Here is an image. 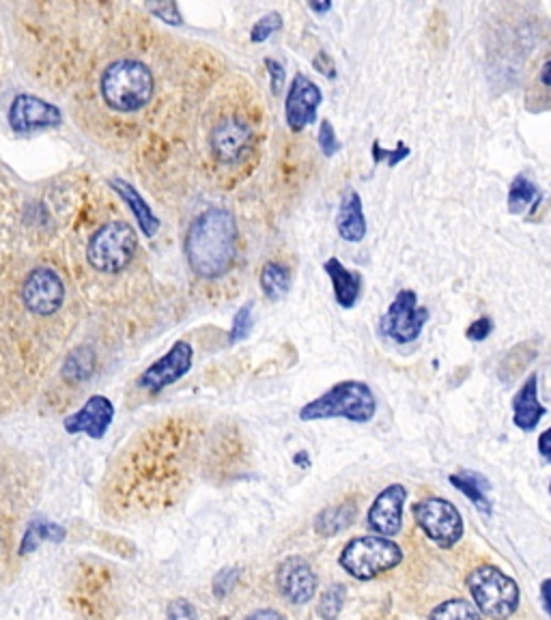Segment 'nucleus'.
<instances>
[{
  "instance_id": "nucleus-1",
  "label": "nucleus",
  "mask_w": 551,
  "mask_h": 620,
  "mask_svg": "<svg viewBox=\"0 0 551 620\" xmlns=\"http://www.w3.org/2000/svg\"><path fill=\"white\" fill-rule=\"evenodd\" d=\"M203 431L175 416L140 434L114 463L106 483V511L119 520L158 515L175 507L198 467Z\"/></svg>"
},
{
  "instance_id": "nucleus-2",
  "label": "nucleus",
  "mask_w": 551,
  "mask_h": 620,
  "mask_svg": "<svg viewBox=\"0 0 551 620\" xmlns=\"http://www.w3.org/2000/svg\"><path fill=\"white\" fill-rule=\"evenodd\" d=\"M240 251V227L224 207L198 214L185 235V259L203 280H216L231 271Z\"/></svg>"
},
{
  "instance_id": "nucleus-3",
  "label": "nucleus",
  "mask_w": 551,
  "mask_h": 620,
  "mask_svg": "<svg viewBox=\"0 0 551 620\" xmlns=\"http://www.w3.org/2000/svg\"><path fill=\"white\" fill-rule=\"evenodd\" d=\"M156 93L154 72L134 59L112 61L99 78V95L103 104L121 114L145 108Z\"/></svg>"
},
{
  "instance_id": "nucleus-4",
  "label": "nucleus",
  "mask_w": 551,
  "mask_h": 620,
  "mask_svg": "<svg viewBox=\"0 0 551 620\" xmlns=\"http://www.w3.org/2000/svg\"><path fill=\"white\" fill-rule=\"evenodd\" d=\"M377 414V397L365 381L347 379L332 386L321 397L299 410V421H332L345 418L356 425H367Z\"/></svg>"
},
{
  "instance_id": "nucleus-5",
  "label": "nucleus",
  "mask_w": 551,
  "mask_h": 620,
  "mask_svg": "<svg viewBox=\"0 0 551 620\" xmlns=\"http://www.w3.org/2000/svg\"><path fill=\"white\" fill-rule=\"evenodd\" d=\"M467 591L476 610L493 620L513 617L519 608V586L498 567L482 564L467 575Z\"/></svg>"
},
{
  "instance_id": "nucleus-6",
  "label": "nucleus",
  "mask_w": 551,
  "mask_h": 620,
  "mask_svg": "<svg viewBox=\"0 0 551 620\" xmlns=\"http://www.w3.org/2000/svg\"><path fill=\"white\" fill-rule=\"evenodd\" d=\"M138 253V233L132 224L114 220L99 227L87 244V262L99 273H121Z\"/></svg>"
},
{
  "instance_id": "nucleus-7",
  "label": "nucleus",
  "mask_w": 551,
  "mask_h": 620,
  "mask_svg": "<svg viewBox=\"0 0 551 620\" xmlns=\"http://www.w3.org/2000/svg\"><path fill=\"white\" fill-rule=\"evenodd\" d=\"M403 560V549L388 536H360L345 545L339 564L356 580H375L377 575L396 569Z\"/></svg>"
},
{
  "instance_id": "nucleus-8",
  "label": "nucleus",
  "mask_w": 551,
  "mask_h": 620,
  "mask_svg": "<svg viewBox=\"0 0 551 620\" xmlns=\"http://www.w3.org/2000/svg\"><path fill=\"white\" fill-rule=\"evenodd\" d=\"M68 297L63 278L52 267H33L20 282V302L28 317L48 319L57 315Z\"/></svg>"
},
{
  "instance_id": "nucleus-9",
  "label": "nucleus",
  "mask_w": 551,
  "mask_h": 620,
  "mask_svg": "<svg viewBox=\"0 0 551 620\" xmlns=\"http://www.w3.org/2000/svg\"><path fill=\"white\" fill-rule=\"evenodd\" d=\"M431 319L429 308L418 304V295L412 289H401L385 315L379 321L383 337L399 345H409L420 339L427 321Z\"/></svg>"
},
{
  "instance_id": "nucleus-10",
  "label": "nucleus",
  "mask_w": 551,
  "mask_h": 620,
  "mask_svg": "<svg viewBox=\"0 0 551 620\" xmlns=\"http://www.w3.org/2000/svg\"><path fill=\"white\" fill-rule=\"evenodd\" d=\"M412 515L425 534L440 547H453L463 536L460 509L444 498H425L412 507Z\"/></svg>"
},
{
  "instance_id": "nucleus-11",
  "label": "nucleus",
  "mask_w": 551,
  "mask_h": 620,
  "mask_svg": "<svg viewBox=\"0 0 551 620\" xmlns=\"http://www.w3.org/2000/svg\"><path fill=\"white\" fill-rule=\"evenodd\" d=\"M192 362H194L192 345L187 341H177L167 354L158 357L140 373L138 388L149 394H160L162 390L177 384L189 373Z\"/></svg>"
},
{
  "instance_id": "nucleus-12",
  "label": "nucleus",
  "mask_w": 551,
  "mask_h": 620,
  "mask_svg": "<svg viewBox=\"0 0 551 620\" xmlns=\"http://www.w3.org/2000/svg\"><path fill=\"white\" fill-rule=\"evenodd\" d=\"M253 127L237 117L218 121L209 134V147L213 156L224 165H240L253 151Z\"/></svg>"
},
{
  "instance_id": "nucleus-13",
  "label": "nucleus",
  "mask_w": 551,
  "mask_h": 620,
  "mask_svg": "<svg viewBox=\"0 0 551 620\" xmlns=\"http://www.w3.org/2000/svg\"><path fill=\"white\" fill-rule=\"evenodd\" d=\"M63 112L59 106L37 97V95H17L9 106V125L17 134H28L37 130H50L61 125Z\"/></svg>"
},
{
  "instance_id": "nucleus-14",
  "label": "nucleus",
  "mask_w": 551,
  "mask_h": 620,
  "mask_svg": "<svg viewBox=\"0 0 551 620\" xmlns=\"http://www.w3.org/2000/svg\"><path fill=\"white\" fill-rule=\"evenodd\" d=\"M321 101H323V93L319 89V85H315L304 74H297L289 87L286 101H284L286 125L293 132H302L308 125H313L317 121Z\"/></svg>"
},
{
  "instance_id": "nucleus-15",
  "label": "nucleus",
  "mask_w": 551,
  "mask_h": 620,
  "mask_svg": "<svg viewBox=\"0 0 551 620\" xmlns=\"http://www.w3.org/2000/svg\"><path fill=\"white\" fill-rule=\"evenodd\" d=\"M276 584L282 597L295 606L308 604L317 593V575L310 562L302 556H289L280 562L276 571Z\"/></svg>"
},
{
  "instance_id": "nucleus-16",
  "label": "nucleus",
  "mask_w": 551,
  "mask_h": 620,
  "mask_svg": "<svg viewBox=\"0 0 551 620\" xmlns=\"http://www.w3.org/2000/svg\"><path fill=\"white\" fill-rule=\"evenodd\" d=\"M407 500V489L399 483L388 485L379 496L372 500L368 509V528L381 536H394L403 526V507Z\"/></svg>"
},
{
  "instance_id": "nucleus-17",
  "label": "nucleus",
  "mask_w": 551,
  "mask_h": 620,
  "mask_svg": "<svg viewBox=\"0 0 551 620\" xmlns=\"http://www.w3.org/2000/svg\"><path fill=\"white\" fill-rule=\"evenodd\" d=\"M114 421V405L103 394H93L91 399L63 423L65 431L72 436L85 434L91 440H101Z\"/></svg>"
},
{
  "instance_id": "nucleus-18",
  "label": "nucleus",
  "mask_w": 551,
  "mask_h": 620,
  "mask_svg": "<svg viewBox=\"0 0 551 620\" xmlns=\"http://www.w3.org/2000/svg\"><path fill=\"white\" fill-rule=\"evenodd\" d=\"M546 414L548 408L539 399V375L532 373L528 375V379L522 384V388L513 399V423L517 429L532 434L541 425Z\"/></svg>"
},
{
  "instance_id": "nucleus-19",
  "label": "nucleus",
  "mask_w": 551,
  "mask_h": 620,
  "mask_svg": "<svg viewBox=\"0 0 551 620\" xmlns=\"http://www.w3.org/2000/svg\"><path fill=\"white\" fill-rule=\"evenodd\" d=\"M367 216L356 190H347L336 211V233L347 244H360L367 238Z\"/></svg>"
},
{
  "instance_id": "nucleus-20",
  "label": "nucleus",
  "mask_w": 551,
  "mask_h": 620,
  "mask_svg": "<svg viewBox=\"0 0 551 620\" xmlns=\"http://www.w3.org/2000/svg\"><path fill=\"white\" fill-rule=\"evenodd\" d=\"M323 269L332 282L336 304L345 311H352L360 302V295H363V287H365L363 273L343 266L336 257H330L323 264Z\"/></svg>"
},
{
  "instance_id": "nucleus-21",
  "label": "nucleus",
  "mask_w": 551,
  "mask_h": 620,
  "mask_svg": "<svg viewBox=\"0 0 551 620\" xmlns=\"http://www.w3.org/2000/svg\"><path fill=\"white\" fill-rule=\"evenodd\" d=\"M112 190L121 196V200L130 207L132 216L138 222V229L143 231L145 238H156L160 231V218L156 216V211L151 209V205L145 200V196L125 179H110Z\"/></svg>"
},
{
  "instance_id": "nucleus-22",
  "label": "nucleus",
  "mask_w": 551,
  "mask_h": 620,
  "mask_svg": "<svg viewBox=\"0 0 551 620\" xmlns=\"http://www.w3.org/2000/svg\"><path fill=\"white\" fill-rule=\"evenodd\" d=\"M356 518H358V502L356 500H343L339 504L323 509L315 518L313 528L319 536H336V534L352 528Z\"/></svg>"
},
{
  "instance_id": "nucleus-23",
  "label": "nucleus",
  "mask_w": 551,
  "mask_h": 620,
  "mask_svg": "<svg viewBox=\"0 0 551 620\" xmlns=\"http://www.w3.org/2000/svg\"><path fill=\"white\" fill-rule=\"evenodd\" d=\"M449 481L480 513L491 515V500H489L491 483L482 474L472 470H461L457 474H451Z\"/></svg>"
},
{
  "instance_id": "nucleus-24",
  "label": "nucleus",
  "mask_w": 551,
  "mask_h": 620,
  "mask_svg": "<svg viewBox=\"0 0 551 620\" xmlns=\"http://www.w3.org/2000/svg\"><path fill=\"white\" fill-rule=\"evenodd\" d=\"M65 528L50 522V520H44V518H37L33 522H28L26 531L22 534V540H20V556H26V554H33L37 551V547L41 543H61L65 538Z\"/></svg>"
},
{
  "instance_id": "nucleus-25",
  "label": "nucleus",
  "mask_w": 551,
  "mask_h": 620,
  "mask_svg": "<svg viewBox=\"0 0 551 620\" xmlns=\"http://www.w3.org/2000/svg\"><path fill=\"white\" fill-rule=\"evenodd\" d=\"M259 282H261V291L266 293V297L272 302H278L289 293L291 282H293V273H291L289 266H284L280 262H268L266 266L261 267Z\"/></svg>"
},
{
  "instance_id": "nucleus-26",
  "label": "nucleus",
  "mask_w": 551,
  "mask_h": 620,
  "mask_svg": "<svg viewBox=\"0 0 551 620\" xmlns=\"http://www.w3.org/2000/svg\"><path fill=\"white\" fill-rule=\"evenodd\" d=\"M543 200V192L526 175H517L509 187V211L522 214L528 207H537Z\"/></svg>"
},
{
  "instance_id": "nucleus-27",
  "label": "nucleus",
  "mask_w": 551,
  "mask_h": 620,
  "mask_svg": "<svg viewBox=\"0 0 551 620\" xmlns=\"http://www.w3.org/2000/svg\"><path fill=\"white\" fill-rule=\"evenodd\" d=\"M93 370H95V354L89 348L74 350L63 364V377L70 381H87Z\"/></svg>"
},
{
  "instance_id": "nucleus-28",
  "label": "nucleus",
  "mask_w": 551,
  "mask_h": 620,
  "mask_svg": "<svg viewBox=\"0 0 551 620\" xmlns=\"http://www.w3.org/2000/svg\"><path fill=\"white\" fill-rule=\"evenodd\" d=\"M429 620H482V615L465 599H451L440 604Z\"/></svg>"
},
{
  "instance_id": "nucleus-29",
  "label": "nucleus",
  "mask_w": 551,
  "mask_h": 620,
  "mask_svg": "<svg viewBox=\"0 0 551 620\" xmlns=\"http://www.w3.org/2000/svg\"><path fill=\"white\" fill-rule=\"evenodd\" d=\"M347 597V588L343 584H332L317 604V615L323 620H336Z\"/></svg>"
},
{
  "instance_id": "nucleus-30",
  "label": "nucleus",
  "mask_w": 551,
  "mask_h": 620,
  "mask_svg": "<svg viewBox=\"0 0 551 620\" xmlns=\"http://www.w3.org/2000/svg\"><path fill=\"white\" fill-rule=\"evenodd\" d=\"M255 302H246L233 317V324H231V330H229V343L235 345V343H242L250 337L253 328H255Z\"/></svg>"
},
{
  "instance_id": "nucleus-31",
  "label": "nucleus",
  "mask_w": 551,
  "mask_h": 620,
  "mask_svg": "<svg viewBox=\"0 0 551 620\" xmlns=\"http://www.w3.org/2000/svg\"><path fill=\"white\" fill-rule=\"evenodd\" d=\"M282 28V15L280 13H266L264 17H259V22L253 26L250 31V41L253 44H264L268 41L274 33H278Z\"/></svg>"
},
{
  "instance_id": "nucleus-32",
  "label": "nucleus",
  "mask_w": 551,
  "mask_h": 620,
  "mask_svg": "<svg viewBox=\"0 0 551 620\" xmlns=\"http://www.w3.org/2000/svg\"><path fill=\"white\" fill-rule=\"evenodd\" d=\"M317 141H319V149L326 158H334L339 151H341V141L336 138V130L332 125V121L323 119L319 123V134H317Z\"/></svg>"
},
{
  "instance_id": "nucleus-33",
  "label": "nucleus",
  "mask_w": 551,
  "mask_h": 620,
  "mask_svg": "<svg viewBox=\"0 0 551 620\" xmlns=\"http://www.w3.org/2000/svg\"><path fill=\"white\" fill-rule=\"evenodd\" d=\"M240 578H242V571H240L237 567H229V569H222V571H220V573L213 578V584H211V588H213V595H216L218 599H224V597H229V595H231V591L237 586Z\"/></svg>"
},
{
  "instance_id": "nucleus-34",
  "label": "nucleus",
  "mask_w": 551,
  "mask_h": 620,
  "mask_svg": "<svg viewBox=\"0 0 551 620\" xmlns=\"http://www.w3.org/2000/svg\"><path fill=\"white\" fill-rule=\"evenodd\" d=\"M412 154V149L405 145V143H399V147L394 151H385L379 143H372V160L379 165V162H385L388 169H394L399 162H403L407 156Z\"/></svg>"
},
{
  "instance_id": "nucleus-35",
  "label": "nucleus",
  "mask_w": 551,
  "mask_h": 620,
  "mask_svg": "<svg viewBox=\"0 0 551 620\" xmlns=\"http://www.w3.org/2000/svg\"><path fill=\"white\" fill-rule=\"evenodd\" d=\"M147 9L156 17H160L162 22H167L171 26H184V15H182L177 2H156V4L151 2V4H147Z\"/></svg>"
},
{
  "instance_id": "nucleus-36",
  "label": "nucleus",
  "mask_w": 551,
  "mask_h": 620,
  "mask_svg": "<svg viewBox=\"0 0 551 620\" xmlns=\"http://www.w3.org/2000/svg\"><path fill=\"white\" fill-rule=\"evenodd\" d=\"M493 332V319L491 317H480L476 321L469 324V328L465 330V337L472 341V343H482L491 337Z\"/></svg>"
},
{
  "instance_id": "nucleus-37",
  "label": "nucleus",
  "mask_w": 551,
  "mask_h": 620,
  "mask_svg": "<svg viewBox=\"0 0 551 620\" xmlns=\"http://www.w3.org/2000/svg\"><path fill=\"white\" fill-rule=\"evenodd\" d=\"M167 620H198V615L187 599H173L167 608Z\"/></svg>"
},
{
  "instance_id": "nucleus-38",
  "label": "nucleus",
  "mask_w": 551,
  "mask_h": 620,
  "mask_svg": "<svg viewBox=\"0 0 551 620\" xmlns=\"http://www.w3.org/2000/svg\"><path fill=\"white\" fill-rule=\"evenodd\" d=\"M266 68L270 74V87H272V95H280L286 85V72L282 68V63H278L276 59H266Z\"/></svg>"
},
{
  "instance_id": "nucleus-39",
  "label": "nucleus",
  "mask_w": 551,
  "mask_h": 620,
  "mask_svg": "<svg viewBox=\"0 0 551 620\" xmlns=\"http://www.w3.org/2000/svg\"><path fill=\"white\" fill-rule=\"evenodd\" d=\"M313 68H315L321 76H326V78H330V81L336 78V65H334V61H332V57H330L328 52H317V57L313 59Z\"/></svg>"
},
{
  "instance_id": "nucleus-40",
  "label": "nucleus",
  "mask_w": 551,
  "mask_h": 620,
  "mask_svg": "<svg viewBox=\"0 0 551 620\" xmlns=\"http://www.w3.org/2000/svg\"><path fill=\"white\" fill-rule=\"evenodd\" d=\"M244 620H286L280 612H276V610H257V612H253V615H248Z\"/></svg>"
},
{
  "instance_id": "nucleus-41",
  "label": "nucleus",
  "mask_w": 551,
  "mask_h": 620,
  "mask_svg": "<svg viewBox=\"0 0 551 620\" xmlns=\"http://www.w3.org/2000/svg\"><path fill=\"white\" fill-rule=\"evenodd\" d=\"M551 431H543L541 438H539V452L546 461H550L551 448H550Z\"/></svg>"
},
{
  "instance_id": "nucleus-42",
  "label": "nucleus",
  "mask_w": 551,
  "mask_h": 620,
  "mask_svg": "<svg viewBox=\"0 0 551 620\" xmlns=\"http://www.w3.org/2000/svg\"><path fill=\"white\" fill-rule=\"evenodd\" d=\"M308 9L315 13H328L332 9V2H308Z\"/></svg>"
},
{
  "instance_id": "nucleus-43",
  "label": "nucleus",
  "mask_w": 551,
  "mask_h": 620,
  "mask_svg": "<svg viewBox=\"0 0 551 620\" xmlns=\"http://www.w3.org/2000/svg\"><path fill=\"white\" fill-rule=\"evenodd\" d=\"M541 85H543L546 89H550V59H546V63H543V68H541Z\"/></svg>"
},
{
  "instance_id": "nucleus-44",
  "label": "nucleus",
  "mask_w": 551,
  "mask_h": 620,
  "mask_svg": "<svg viewBox=\"0 0 551 620\" xmlns=\"http://www.w3.org/2000/svg\"><path fill=\"white\" fill-rule=\"evenodd\" d=\"M550 580H546L543 582V608H546V612H550Z\"/></svg>"
},
{
  "instance_id": "nucleus-45",
  "label": "nucleus",
  "mask_w": 551,
  "mask_h": 620,
  "mask_svg": "<svg viewBox=\"0 0 551 620\" xmlns=\"http://www.w3.org/2000/svg\"><path fill=\"white\" fill-rule=\"evenodd\" d=\"M9 543H11V534L7 536V534H4V531L0 528V556L4 554V549L9 547Z\"/></svg>"
},
{
  "instance_id": "nucleus-46",
  "label": "nucleus",
  "mask_w": 551,
  "mask_h": 620,
  "mask_svg": "<svg viewBox=\"0 0 551 620\" xmlns=\"http://www.w3.org/2000/svg\"><path fill=\"white\" fill-rule=\"evenodd\" d=\"M218 620H226V619H218Z\"/></svg>"
}]
</instances>
